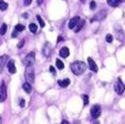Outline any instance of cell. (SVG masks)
<instances>
[{
  "mask_svg": "<svg viewBox=\"0 0 125 124\" xmlns=\"http://www.w3.org/2000/svg\"><path fill=\"white\" fill-rule=\"evenodd\" d=\"M8 71H9L10 73H16L17 69H16V66H14V61L13 60H9L8 61Z\"/></svg>",
  "mask_w": 125,
  "mask_h": 124,
  "instance_id": "12",
  "label": "cell"
},
{
  "mask_svg": "<svg viewBox=\"0 0 125 124\" xmlns=\"http://www.w3.org/2000/svg\"><path fill=\"white\" fill-rule=\"evenodd\" d=\"M50 72H51V73H52V74H53V75H54L55 73H57V72H55V69L53 68V67H52V66L50 67Z\"/></svg>",
  "mask_w": 125,
  "mask_h": 124,
  "instance_id": "27",
  "label": "cell"
},
{
  "mask_svg": "<svg viewBox=\"0 0 125 124\" xmlns=\"http://www.w3.org/2000/svg\"><path fill=\"white\" fill-rule=\"evenodd\" d=\"M14 30H17L18 32H20V31H23L24 30V26H23V24H17L16 28H14Z\"/></svg>",
  "mask_w": 125,
  "mask_h": 124,
  "instance_id": "22",
  "label": "cell"
},
{
  "mask_svg": "<svg viewBox=\"0 0 125 124\" xmlns=\"http://www.w3.org/2000/svg\"><path fill=\"white\" fill-rule=\"evenodd\" d=\"M80 20H81V18H80V17H78V16L74 17V18H72L70 21H69V28H70V29H74L76 24L79 23V21H80Z\"/></svg>",
  "mask_w": 125,
  "mask_h": 124,
  "instance_id": "9",
  "label": "cell"
},
{
  "mask_svg": "<svg viewBox=\"0 0 125 124\" xmlns=\"http://www.w3.org/2000/svg\"><path fill=\"white\" fill-rule=\"evenodd\" d=\"M20 106H21V108H23V106H24V100L20 101Z\"/></svg>",
  "mask_w": 125,
  "mask_h": 124,
  "instance_id": "30",
  "label": "cell"
},
{
  "mask_svg": "<svg viewBox=\"0 0 125 124\" xmlns=\"http://www.w3.org/2000/svg\"><path fill=\"white\" fill-rule=\"evenodd\" d=\"M51 51H52V47L49 45V43H45V45L43 47V50H42V52H43V56H49L50 54H51Z\"/></svg>",
  "mask_w": 125,
  "mask_h": 124,
  "instance_id": "11",
  "label": "cell"
},
{
  "mask_svg": "<svg viewBox=\"0 0 125 124\" xmlns=\"http://www.w3.org/2000/svg\"><path fill=\"white\" fill-rule=\"evenodd\" d=\"M124 1H125V0H124Z\"/></svg>",
  "mask_w": 125,
  "mask_h": 124,
  "instance_id": "40",
  "label": "cell"
},
{
  "mask_svg": "<svg viewBox=\"0 0 125 124\" xmlns=\"http://www.w3.org/2000/svg\"><path fill=\"white\" fill-rule=\"evenodd\" d=\"M61 124H69V122L68 121H65V120H64V121H62V123Z\"/></svg>",
  "mask_w": 125,
  "mask_h": 124,
  "instance_id": "33",
  "label": "cell"
},
{
  "mask_svg": "<svg viewBox=\"0 0 125 124\" xmlns=\"http://www.w3.org/2000/svg\"><path fill=\"white\" fill-rule=\"evenodd\" d=\"M105 17H106V11H105V10H101V11H99L92 19H91V22L102 21L103 19H105Z\"/></svg>",
  "mask_w": 125,
  "mask_h": 124,
  "instance_id": "6",
  "label": "cell"
},
{
  "mask_svg": "<svg viewBox=\"0 0 125 124\" xmlns=\"http://www.w3.org/2000/svg\"><path fill=\"white\" fill-rule=\"evenodd\" d=\"M22 17H23V18H28V13H23Z\"/></svg>",
  "mask_w": 125,
  "mask_h": 124,
  "instance_id": "34",
  "label": "cell"
},
{
  "mask_svg": "<svg viewBox=\"0 0 125 124\" xmlns=\"http://www.w3.org/2000/svg\"><path fill=\"white\" fill-rule=\"evenodd\" d=\"M37 20L39 21V23H40V27H42V28H44V26H45V23H44V21L42 20V18H41L40 16H37Z\"/></svg>",
  "mask_w": 125,
  "mask_h": 124,
  "instance_id": "23",
  "label": "cell"
},
{
  "mask_svg": "<svg viewBox=\"0 0 125 124\" xmlns=\"http://www.w3.org/2000/svg\"><path fill=\"white\" fill-rule=\"evenodd\" d=\"M17 33H18V31L14 30V31H13V33H12V38H16V37H17Z\"/></svg>",
  "mask_w": 125,
  "mask_h": 124,
  "instance_id": "31",
  "label": "cell"
},
{
  "mask_svg": "<svg viewBox=\"0 0 125 124\" xmlns=\"http://www.w3.org/2000/svg\"><path fill=\"white\" fill-rule=\"evenodd\" d=\"M29 29H30V31L32 33H35L37 32V30H38V27H37V24L35 23H30L29 24Z\"/></svg>",
  "mask_w": 125,
  "mask_h": 124,
  "instance_id": "20",
  "label": "cell"
},
{
  "mask_svg": "<svg viewBox=\"0 0 125 124\" xmlns=\"http://www.w3.org/2000/svg\"><path fill=\"white\" fill-rule=\"evenodd\" d=\"M87 63H89V68H90V70H92L93 72H97L99 68H97L96 63L93 61L92 58H87Z\"/></svg>",
  "mask_w": 125,
  "mask_h": 124,
  "instance_id": "8",
  "label": "cell"
},
{
  "mask_svg": "<svg viewBox=\"0 0 125 124\" xmlns=\"http://www.w3.org/2000/svg\"><path fill=\"white\" fill-rule=\"evenodd\" d=\"M95 7H96V3H95V1H91V3H90V8L92 10H94L95 9Z\"/></svg>",
  "mask_w": 125,
  "mask_h": 124,
  "instance_id": "26",
  "label": "cell"
},
{
  "mask_svg": "<svg viewBox=\"0 0 125 124\" xmlns=\"http://www.w3.org/2000/svg\"><path fill=\"white\" fill-rule=\"evenodd\" d=\"M7 8H8V3L5 2L3 0H0V10L5 11V10H7Z\"/></svg>",
  "mask_w": 125,
  "mask_h": 124,
  "instance_id": "18",
  "label": "cell"
},
{
  "mask_svg": "<svg viewBox=\"0 0 125 124\" xmlns=\"http://www.w3.org/2000/svg\"><path fill=\"white\" fill-rule=\"evenodd\" d=\"M93 124H100V123H99V122H94V123H93Z\"/></svg>",
  "mask_w": 125,
  "mask_h": 124,
  "instance_id": "38",
  "label": "cell"
},
{
  "mask_svg": "<svg viewBox=\"0 0 125 124\" xmlns=\"http://www.w3.org/2000/svg\"><path fill=\"white\" fill-rule=\"evenodd\" d=\"M100 115H101V106H100L99 104H95V105H93L92 109H91V116H92L93 119H97Z\"/></svg>",
  "mask_w": 125,
  "mask_h": 124,
  "instance_id": "4",
  "label": "cell"
},
{
  "mask_svg": "<svg viewBox=\"0 0 125 124\" xmlns=\"http://www.w3.org/2000/svg\"><path fill=\"white\" fill-rule=\"evenodd\" d=\"M73 124H79V121H74V123Z\"/></svg>",
  "mask_w": 125,
  "mask_h": 124,
  "instance_id": "36",
  "label": "cell"
},
{
  "mask_svg": "<svg viewBox=\"0 0 125 124\" xmlns=\"http://www.w3.org/2000/svg\"><path fill=\"white\" fill-rule=\"evenodd\" d=\"M22 88H23V90L27 92V93H30L31 90H32V88H31V84L29 83V82H26V83H23Z\"/></svg>",
  "mask_w": 125,
  "mask_h": 124,
  "instance_id": "17",
  "label": "cell"
},
{
  "mask_svg": "<svg viewBox=\"0 0 125 124\" xmlns=\"http://www.w3.org/2000/svg\"><path fill=\"white\" fill-rule=\"evenodd\" d=\"M55 63H57V67H58V69H60V70H62V69H64V63L62 62L60 59H57L55 60Z\"/></svg>",
  "mask_w": 125,
  "mask_h": 124,
  "instance_id": "21",
  "label": "cell"
},
{
  "mask_svg": "<svg viewBox=\"0 0 125 124\" xmlns=\"http://www.w3.org/2000/svg\"><path fill=\"white\" fill-rule=\"evenodd\" d=\"M58 83H59V85L61 88H66L71 83V81H70V79H64V80H60V81H58Z\"/></svg>",
  "mask_w": 125,
  "mask_h": 124,
  "instance_id": "14",
  "label": "cell"
},
{
  "mask_svg": "<svg viewBox=\"0 0 125 124\" xmlns=\"http://www.w3.org/2000/svg\"><path fill=\"white\" fill-rule=\"evenodd\" d=\"M114 90H115V92H116L117 94H122L123 92H124V90H125L124 83L122 82V80H121L120 78L117 79V81H116L115 85H114Z\"/></svg>",
  "mask_w": 125,
  "mask_h": 124,
  "instance_id": "3",
  "label": "cell"
},
{
  "mask_svg": "<svg viewBox=\"0 0 125 124\" xmlns=\"http://www.w3.org/2000/svg\"><path fill=\"white\" fill-rule=\"evenodd\" d=\"M81 2H83V3H84V2H85V0H81Z\"/></svg>",
  "mask_w": 125,
  "mask_h": 124,
  "instance_id": "37",
  "label": "cell"
},
{
  "mask_svg": "<svg viewBox=\"0 0 125 124\" xmlns=\"http://www.w3.org/2000/svg\"><path fill=\"white\" fill-rule=\"evenodd\" d=\"M7 99V87H6L5 82L1 83V87H0V102H3Z\"/></svg>",
  "mask_w": 125,
  "mask_h": 124,
  "instance_id": "7",
  "label": "cell"
},
{
  "mask_svg": "<svg viewBox=\"0 0 125 124\" xmlns=\"http://www.w3.org/2000/svg\"><path fill=\"white\" fill-rule=\"evenodd\" d=\"M7 28H8V27H7V24H6V23L1 24V27H0V34H1V35L5 34V33L7 32Z\"/></svg>",
  "mask_w": 125,
  "mask_h": 124,
  "instance_id": "19",
  "label": "cell"
},
{
  "mask_svg": "<svg viewBox=\"0 0 125 124\" xmlns=\"http://www.w3.org/2000/svg\"><path fill=\"white\" fill-rule=\"evenodd\" d=\"M83 26H84V20H80V21H79V23L76 24L75 28H74V32H79V31L83 28Z\"/></svg>",
  "mask_w": 125,
  "mask_h": 124,
  "instance_id": "16",
  "label": "cell"
},
{
  "mask_svg": "<svg viewBox=\"0 0 125 124\" xmlns=\"http://www.w3.org/2000/svg\"><path fill=\"white\" fill-rule=\"evenodd\" d=\"M24 77H26L27 82L32 84L34 82V68L33 66H27L26 71H24Z\"/></svg>",
  "mask_w": 125,
  "mask_h": 124,
  "instance_id": "2",
  "label": "cell"
},
{
  "mask_svg": "<svg viewBox=\"0 0 125 124\" xmlns=\"http://www.w3.org/2000/svg\"><path fill=\"white\" fill-rule=\"evenodd\" d=\"M34 61H35L34 52H30L29 54H27L26 59H24V64H26V66H33Z\"/></svg>",
  "mask_w": 125,
  "mask_h": 124,
  "instance_id": "5",
  "label": "cell"
},
{
  "mask_svg": "<svg viewBox=\"0 0 125 124\" xmlns=\"http://www.w3.org/2000/svg\"><path fill=\"white\" fill-rule=\"evenodd\" d=\"M0 124H1V117H0Z\"/></svg>",
  "mask_w": 125,
  "mask_h": 124,
  "instance_id": "39",
  "label": "cell"
},
{
  "mask_svg": "<svg viewBox=\"0 0 125 124\" xmlns=\"http://www.w3.org/2000/svg\"><path fill=\"white\" fill-rule=\"evenodd\" d=\"M23 45H24V40H21V41H20V43L18 45V48H19V49H21V48L23 47Z\"/></svg>",
  "mask_w": 125,
  "mask_h": 124,
  "instance_id": "28",
  "label": "cell"
},
{
  "mask_svg": "<svg viewBox=\"0 0 125 124\" xmlns=\"http://www.w3.org/2000/svg\"><path fill=\"white\" fill-rule=\"evenodd\" d=\"M59 53H60V56H61L62 58H68L69 54H70V50H69L66 47H63L61 50H60Z\"/></svg>",
  "mask_w": 125,
  "mask_h": 124,
  "instance_id": "13",
  "label": "cell"
},
{
  "mask_svg": "<svg viewBox=\"0 0 125 124\" xmlns=\"http://www.w3.org/2000/svg\"><path fill=\"white\" fill-rule=\"evenodd\" d=\"M106 41H107L109 43H111L112 41H113V35H112V34H107V35H106Z\"/></svg>",
  "mask_w": 125,
  "mask_h": 124,
  "instance_id": "25",
  "label": "cell"
},
{
  "mask_svg": "<svg viewBox=\"0 0 125 124\" xmlns=\"http://www.w3.org/2000/svg\"><path fill=\"white\" fill-rule=\"evenodd\" d=\"M82 99H83V102H84V105H87V104H89V95H86V94H83Z\"/></svg>",
  "mask_w": 125,
  "mask_h": 124,
  "instance_id": "24",
  "label": "cell"
},
{
  "mask_svg": "<svg viewBox=\"0 0 125 124\" xmlns=\"http://www.w3.org/2000/svg\"><path fill=\"white\" fill-rule=\"evenodd\" d=\"M121 1H122V0H107V5L115 8V7H117V6L120 5Z\"/></svg>",
  "mask_w": 125,
  "mask_h": 124,
  "instance_id": "15",
  "label": "cell"
},
{
  "mask_svg": "<svg viewBox=\"0 0 125 124\" xmlns=\"http://www.w3.org/2000/svg\"><path fill=\"white\" fill-rule=\"evenodd\" d=\"M8 62V56H0V73L2 72L6 63Z\"/></svg>",
  "mask_w": 125,
  "mask_h": 124,
  "instance_id": "10",
  "label": "cell"
},
{
  "mask_svg": "<svg viewBox=\"0 0 125 124\" xmlns=\"http://www.w3.org/2000/svg\"><path fill=\"white\" fill-rule=\"evenodd\" d=\"M70 68H71V71L75 75H80L86 70V64L84 62H82V61H74V62L71 63Z\"/></svg>",
  "mask_w": 125,
  "mask_h": 124,
  "instance_id": "1",
  "label": "cell"
},
{
  "mask_svg": "<svg viewBox=\"0 0 125 124\" xmlns=\"http://www.w3.org/2000/svg\"><path fill=\"white\" fill-rule=\"evenodd\" d=\"M61 40H63V38H62L61 35H59V38H58V42H60V41H61Z\"/></svg>",
  "mask_w": 125,
  "mask_h": 124,
  "instance_id": "32",
  "label": "cell"
},
{
  "mask_svg": "<svg viewBox=\"0 0 125 124\" xmlns=\"http://www.w3.org/2000/svg\"><path fill=\"white\" fill-rule=\"evenodd\" d=\"M32 0H24V6H30Z\"/></svg>",
  "mask_w": 125,
  "mask_h": 124,
  "instance_id": "29",
  "label": "cell"
},
{
  "mask_svg": "<svg viewBox=\"0 0 125 124\" xmlns=\"http://www.w3.org/2000/svg\"><path fill=\"white\" fill-rule=\"evenodd\" d=\"M42 1H43V0H38V5H41V3H42Z\"/></svg>",
  "mask_w": 125,
  "mask_h": 124,
  "instance_id": "35",
  "label": "cell"
}]
</instances>
